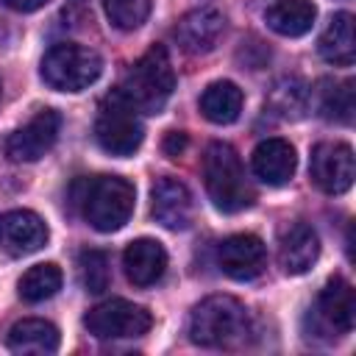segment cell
I'll return each mask as SVG.
<instances>
[{
    "label": "cell",
    "instance_id": "obj_25",
    "mask_svg": "<svg viewBox=\"0 0 356 356\" xmlns=\"http://www.w3.org/2000/svg\"><path fill=\"white\" fill-rule=\"evenodd\" d=\"M106 17L120 31H136L153 8V0H103Z\"/></svg>",
    "mask_w": 356,
    "mask_h": 356
},
{
    "label": "cell",
    "instance_id": "obj_22",
    "mask_svg": "<svg viewBox=\"0 0 356 356\" xmlns=\"http://www.w3.org/2000/svg\"><path fill=\"white\" fill-rule=\"evenodd\" d=\"M317 111L323 120L348 125L353 120V81H320L317 86Z\"/></svg>",
    "mask_w": 356,
    "mask_h": 356
},
{
    "label": "cell",
    "instance_id": "obj_5",
    "mask_svg": "<svg viewBox=\"0 0 356 356\" xmlns=\"http://www.w3.org/2000/svg\"><path fill=\"white\" fill-rule=\"evenodd\" d=\"M103 72V61L92 47L75 42L53 44L42 58V78L58 92H81L92 86Z\"/></svg>",
    "mask_w": 356,
    "mask_h": 356
},
{
    "label": "cell",
    "instance_id": "obj_8",
    "mask_svg": "<svg viewBox=\"0 0 356 356\" xmlns=\"http://www.w3.org/2000/svg\"><path fill=\"white\" fill-rule=\"evenodd\" d=\"M309 175L317 189L325 195H342L353 186L356 178V161H353V147L345 142H320L312 150L309 161Z\"/></svg>",
    "mask_w": 356,
    "mask_h": 356
},
{
    "label": "cell",
    "instance_id": "obj_29",
    "mask_svg": "<svg viewBox=\"0 0 356 356\" xmlns=\"http://www.w3.org/2000/svg\"><path fill=\"white\" fill-rule=\"evenodd\" d=\"M6 44H8V28H6L3 22H0V50H3Z\"/></svg>",
    "mask_w": 356,
    "mask_h": 356
},
{
    "label": "cell",
    "instance_id": "obj_11",
    "mask_svg": "<svg viewBox=\"0 0 356 356\" xmlns=\"http://www.w3.org/2000/svg\"><path fill=\"white\" fill-rule=\"evenodd\" d=\"M267 250L253 234H234L217 245V264L234 281H250L264 270Z\"/></svg>",
    "mask_w": 356,
    "mask_h": 356
},
{
    "label": "cell",
    "instance_id": "obj_26",
    "mask_svg": "<svg viewBox=\"0 0 356 356\" xmlns=\"http://www.w3.org/2000/svg\"><path fill=\"white\" fill-rule=\"evenodd\" d=\"M78 273H81V281H83L86 292L97 295V292L108 289L111 270H108V256L103 250H83L78 256Z\"/></svg>",
    "mask_w": 356,
    "mask_h": 356
},
{
    "label": "cell",
    "instance_id": "obj_20",
    "mask_svg": "<svg viewBox=\"0 0 356 356\" xmlns=\"http://www.w3.org/2000/svg\"><path fill=\"white\" fill-rule=\"evenodd\" d=\"M267 28L275 31L278 36H303L312 31L317 19V8L312 0H278L264 11Z\"/></svg>",
    "mask_w": 356,
    "mask_h": 356
},
{
    "label": "cell",
    "instance_id": "obj_1",
    "mask_svg": "<svg viewBox=\"0 0 356 356\" xmlns=\"http://www.w3.org/2000/svg\"><path fill=\"white\" fill-rule=\"evenodd\" d=\"M189 337L203 348H239L250 337V314L231 295H209L192 309Z\"/></svg>",
    "mask_w": 356,
    "mask_h": 356
},
{
    "label": "cell",
    "instance_id": "obj_9",
    "mask_svg": "<svg viewBox=\"0 0 356 356\" xmlns=\"http://www.w3.org/2000/svg\"><path fill=\"white\" fill-rule=\"evenodd\" d=\"M61 131V114L53 108H42L36 117H31L22 128L8 134L6 139V156L11 161H39L58 139Z\"/></svg>",
    "mask_w": 356,
    "mask_h": 356
},
{
    "label": "cell",
    "instance_id": "obj_23",
    "mask_svg": "<svg viewBox=\"0 0 356 356\" xmlns=\"http://www.w3.org/2000/svg\"><path fill=\"white\" fill-rule=\"evenodd\" d=\"M306 106H309V89L298 78H281L273 86L270 97H267V108L273 114H278L281 120H298V117H303Z\"/></svg>",
    "mask_w": 356,
    "mask_h": 356
},
{
    "label": "cell",
    "instance_id": "obj_7",
    "mask_svg": "<svg viewBox=\"0 0 356 356\" xmlns=\"http://www.w3.org/2000/svg\"><path fill=\"white\" fill-rule=\"evenodd\" d=\"M83 325L97 339H131V337L147 334L153 325V317L145 306L114 298L92 306L83 317Z\"/></svg>",
    "mask_w": 356,
    "mask_h": 356
},
{
    "label": "cell",
    "instance_id": "obj_27",
    "mask_svg": "<svg viewBox=\"0 0 356 356\" xmlns=\"http://www.w3.org/2000/svg\"><path fill=\"white\" fill-rule=\"evenodd\" d=\"M161 147H164V153H167L170 159H178V156L184 153V147H186V134H181V131H170V134L164 136Z\"/></svg>",
    "mask_w": 356,
    "mask_h": 356
},
{
    "label": "cell",
    "instance_id": "obj_17",
    "mask_svg": "<svg viewBox=\"0 0 356 356\" xmlns=\"http://www.w3.org/2000/svg\"><path fill=\"white\" fill-rule=\"evenodd\" d=\"M320 256V239L312 225L295 222L281 234L278 242V264L286 275H300L306 273Z\"/></svg>",
    "mask_w": 356,
    "mask_h": 356
},
{
    "label": "cell",
    "instance_id": "obj_12",
    "mask_svg": "<svg viewBox=\"0 0 356 356\" xmlns=\"http://www.w3.org/2000/svg\"><path fill=\"white\" fill-rule=\"evenodd\" d=\"M47 242V225L39 214L17 209L0 217V250L8 256H28L42 250Z\"/></svg>",
    "mask_w": 356,
    "mask_h": 356
},
{
    "label": "cell",
    "instance_id": "obj_24",
    "mask_svg": "<svg viewBox=\"0 0 356 356\" xmlns=\"http://www.w3.org/2000/svg\"><path fill=\"white\" fill-rule=\"evenodd\" d=\"M61 289V270L53 261L33 264L22 278H19V298L28 303H42L53 298Z\"/></svg>",
    "mask_w": 356,
    "mask_h": 356
},
{
    "label": "cell",
    "instance_id": "obj_3",
    "mask_svg": "<svg viewBox=\"0 0 356 356\" xmlns=\"http://www.w3.org/2000/svg\"><path fill=\"white\" fill-rule=\"evenodd\" d=\"M78 189H81L78 203H81L83 220L95 231L111 234V231H120L131 220L136 189L128 178H120V175L83 178Z\"/></svg>",
    "mask_w": 356,
    "mask_h": 356
},
{
    "label": "cell",
    "instance_id": "obj_15",
    "mask_svg": "<svg viewBox=\"0 0 356 356\" xmlns=\"http://www.w3.org/2000/svg\"><path fill=\"white\" fill-rule=\"evenodd\" d=\"M122 267L134 286H153L167 270V250L156 239H134L122 253Z\"/></svg>",
    "mask_w": 356,
    "mask_h": 356
},
{
    "label": "cell",
    "instance_id": "obj_4",
    "mask_svg": "<svg viewBox=\"0 0 356 356\" xmlns=\"http://www.w3.org/2000/svg\"><path fill=\"white\" fill-rule=\"evenodd\" d=\"M175 89V72L161 44H153L122 78L120 95L142 114H159Z\"/></svg>",
    "mask_w": 356,
    "mask_h": 356
},
{
    "label": "cell",
    "instance_id": "obj_10",
    "mask_svg": "<svg viewBox=\"0 0 356 356\" xmlns=\"http://www.w3.org/2000/svg\"><path fill=\"white\" fill-rule=\"evenodd\" d=\"M222 33H225V17L217 8H209V6L184 14L178 19V25L172 28V36H175L178 47L189 56L211 53Z\"/></svg>",
    "mask_w": 356,
    "mask_h": 356
},
{
    "label": "cell",
    "instance_id": "obj_13",
    "mask_svg": "<svg viewBox=\"0 0 356 356\" xmlns=\"http://www.w3.org/2000/svg\"><path fill=\"white\" fill-rule=\"evenodd\" d=\"M150 214L170 231H184L192 222V195L178 178H159L150 189Z\"/></svg>",
    "mask_w": 356,
    "mask_h": 356
},
{
    "label": "cell",
    "instance_id": "obj_16",
    "mask_svg": "<svg viewBox=\"0 0 356 356\" xmlns=\"http://www.w3.org/2000/svg\"><path fill=\"white\" fill-rule=\"evenodd\" d=\"M317 312L323 317V323L328 328H334L337 334H350L353 331V323H356V295H353V286L334 275L325 281V286L320 289V298H317Z\"/></svg>",
    "mask_w": 356,
    "mask_h": 356
},
{
    "label": "cell",
    "instance_id": "obj_28",
    "mask_svg": "<svg viewBox=\"0 0 356 356\" xmlns=\"http://www.w3.org/2000/svg\"><path fill=\"white\" fill-rule=\"evenodd\" d=\"M8 8H14V11H22V14H28V11H39L42 6H47L50 0H3Z\"/></svg>",
    "mask_w": 356,
    "mask_h": 356
},
{
    "label": "cell",
    "instance_id": "obj_2",
    "mask_svg": "<svg viewBox=\"0 0 356 356\" xmlns=\"http://www.w3.org/2000/svg\"><path fill=\"white\" fill-rule=\"evenodd\" d=\"M203 184L211 197V203L225 211L236 214L253 206L256 192L250 181L245 178V167L236 156V150L225 142H211L203 153Z\"/></svg>",
    "mask_w": 356,
    "mask_h": 356
},
{
    "label": "cell",
    "instance_id": "obj_18",
    "mask_svg": "<svg viewBox=\"0 0 356 356\" xmlns=\"http://www.w3.org/2000/svg\"><path fill=\"white\" fill-rule=\"evenodd\" d=\"M58 328L47 320L39 317H28L11 325L6 345L11 353H33V356H47L58 350Z\"/></svg>",
    "mask_w": 356,
    "mask_h": 356
},
{
    "label": "cell",
    "instance_id": "obj_19",
    "mask_svg": "<svg viewBox=\"0 0 356 356\" xmlns=\"http://www.w3.org/2000/svg\"><path fill=\"white\" fill-rule=\"evenodd\" d=\"M320 56L334 67H350L356 58V36H353V14L339 11L331 17L328 28L317 42Z\"/></svg>",
    "mask_w": 356,
    "mask_h": 356
},
{
    "label": "cell",
    "instance_id": "obj_14",
    "mask_svg": "<svg viewBox=\"0 0 356 356\" xmlns=\"http://www.w3.org/2000/svg\"><path fill=\"white\" fill-rule=\"evenodd\" d=\"M250 164H253L256 178L264 181L267 186H284L295 175L298 156H295V147L286 139L273 136V139H264V142L256 145Z\"/></svg>",
    "mask_w": 356,
    "mask_h": 356
},
{
    "label": "cell",
    "instance_id": "obj_21",
    "mask_svg": "<svg viewBox=\"0 0 356 356\" xmlns=\"http://www.w3.org/2000/svg\"><path fill=\"white\" fill-rule=\"evenodd\" d=\"M242 103L245 95L234 81H214L200 95V114L214 125H228L239 117Z\"/></svg>",
    "mask_w": 356,
    "mask_h": 356
},
{
    "label": "cell",
    "instance_id": "obj_6",
    "mask_svg": "<svg viewBox=\"0 0 356 356\" xmlns=\"http://www.w3.org/2000/svg\"><path fill=\"white\" fill-rule=\"evenodd\" d=\"M95 139L111 156H134L145 139V128L136 108L117 89L106 95L97 108Z\"/></svg>",
    "mask_w": 356,
    "mask_h": 356
}]
</instances>
